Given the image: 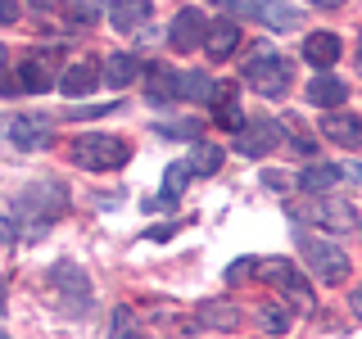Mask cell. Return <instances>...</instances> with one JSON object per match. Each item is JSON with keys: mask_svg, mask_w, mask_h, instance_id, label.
Returning <instances> with one entry per match:
<instances>
[{"mask_svg": "<svg viewBox=\"0 0 362 339\" xmlns=\"http://www.w3.org/2000/svg\"><path fill=\"white\" fill-rule=\"evenodd\" d=\"M14 208H18V218L28 222V231L41 235V226H50L54 218H64L68 195H64L59 181H41V186H28V190H23V195L14 199Z\"/></svg>", "mask_w": 362, "mask_h": 339, "instance_id": "obj_1", "label": "cell"}, {"mask_svg": "<svg viewBox=\"0 0 362 339\" xmlns=\"http://www.w3.org/2000/svg\"><path fill=\"white\" fill-rule=\"evenodd\" d=\"M73 163L86 167V172H109V167H122L132 158L127 141H118V136H105V131H90V136H77L73 141Z\"/></svg>", "mask_w": 362, "mask_h": 339, "instance_id": "obj_2", "label": "cell"}, {"mask_svg": "<svg viewBox=\"0 0 362 339\" xmlns=\"http://www.w3.org/2000/svg\"><path fill=\"white\" fill-rule=\"evenodd\" d=\"M245 82L258 90V95H267V100H276V95H286L290 82H294V64L290 59H281L276 50H267V45H258V54L245 64Z\"/></svg>", "mask_w": 362, "mask_h": 339, "instance_id": "obj_3", "label": "cell"}, {"mask_svg": "<svg viewBox=\"0 0 362 339\" xmlns=\"http://www.w3.org/2000/svg\"><path fill=\"white\" fill-rule=\"evenodd\" d=\"M299 254H303V263L313 267V276L326 280V285H339V280L349 276V254L339 244L322 240V235H313V231H299Z\"/></svg>", "mask_w": 362, "mask_h": 339, "instance_id": "obj_4", "label": "cell"}, {"mask_svg": "<svg viewBox=\"0 0 362 339\" xmlns=\"http://www.w3.org/2000/svg\"><path fill=\"white\" fill-rule=\"evenodd\" d=\"M218 9H226V14H245V18H258V23H267V28H276V32H290V28H299V9L290 5V0H213Z\"/></svg>", "mask_w": 362, "mask_h": 339, "instance_id": "obj_5", "label": "cell"}, {"mask_svg": "<svg viewBox=\"0 0 362 339\" xmlns=\"http://www.w3.org/2000/svg\"><path fill=\"white\" fill-rule=\"evenodd\" d=\"M281 145V122H272V118H254V122H245L240 131H235V150L240 154H254V158H263L272 154Z\"/></svg>", "mask_w": 362, "mask_h": 339, "instance_id": "obj_6", "label": "cell"}, {"mask_svg": "<svg viewBox=\"0 0 362 339\" xmlns=\"http://www.w3.org/2000/svg\"><path fill=\"white\" fill-rule=\"evenodd\" d=\"M209 32H213V28H209V18H204L195 5H186V9H181V14L173 18V45H177L181 54H190V50H204Z\"/></svg>", "mask_w": 362, "mask_h": 339, "instance_id": "obj_7", "label": "cell"}, {"mask_svg": "<svg viewBox=\"0 0 362 339\" xmlns=\"http://www.w3.org/2000/svg\"><path fill=\"white\" fill-rule=\"evenodd\" d=\"M299 218H313L322 226H335V231H354V226H358V213L349 208L344 199H313V203L299 208Z\"/></svg>", "mask_w": 362, "mask_h": 339, "instance_id": "obj_8", "label": "cell"}, {"mask_svg": "<svg viewBox=\"0 0 362 339\" xmlns=\"http://www.w3.org/2000/svg\"><path fill=\"white\" fill-rule=\"evenodd\" d=\"M95 86H100V64H90V59L68 64L64 77H59V90H64L68 100H82V95H90Z\"/></svg>", "mask_w": 362, "mask_h": 339, "instance_id": "obj_9", "label": "cell"}, {"mask_svg": "<svg viewBox=\"0 0 362 339\" xmlns=\"http://www.w3.org/2000/svg\"><path fill=\"white\" fill-rule=\"evenodd\" d=\"M322 136L335 141V145H344V150H362V118H354V113H326Z\"/></svg>", "mask_w": 362, "mask_h": 339, "instance_id": "obj_10", "label": "cell"}, {"mask_svg": "<svg viewBox=\"0 0 362 339\" xmlns=\"http://www.w3.org/2000/svg\"><path fill=\"white\" fill-rule=\"evenodd\" d=\"M105 14H109L113 28L136 32V28H145V23H150L154 5H150V0H109V5H105Z\"/></svg>", "mask_w": 362, "mask_h": 339, "instance_id": "obj_11", "label": "cell"}, {"mask_svg": "<svg viewBox=\"0 0 362 339\" xmlns=\"http://www.w3.org/2000/svg\"><path fill=\"white\" fill-rule=\"evenodd\" d=\"M9 136H14V145H23V150H45L50 145V122L18 113V118H9Z\"/></svg>", "mask_w": 362, "mask_h": 339, "instance_id": "obj_12", "label": "cell"}, {"mask_svg": "<svg viewBox=\"0 0 362 339\" xmlns=\"http://www.w3.org/2000/svg\"><path fill=\"white\" fill-rule=\"evenodd\" d=\"M145 95H150L154 105H168V100L181 95V77L168 64H150L145 68Z\"/></svg>", "mask_w": 362, "mask_h": 339, "instance_id": "obj_13", "label": "cell"}, {"mask_svg": "<svg viewBox=\"0 0 362 339\" xmlns=\"http://www.w3.org/2000/svg\"><path fill=\"white\" fill-rule=\"evenodd\" d=\"M213 113H218L222 127L240 131L245 122H249L245 113H240V86H235V82H218V95H213Z\"/></svg>", "mask_w": 362, "mask_h": 339, "instance_id": "obj_14", "label": "cell"}, {"mask_svg": "<svg viewBox=\"0 0 362 339\" xmlns=\"http://www.w3.org/2000/svg\"><path fill=\"white\" fill-rule=\"evenodd\" d=\"M308 100L317 109H339L349 100V86L339 82V77H331V73H317L313 82H308Z\"/></svg>", "mask_w": 362, "mask_h": 339, "instance_id": "obj_15", "label": "cell"}, {"mask_svg": "<svg viewBox=\"0 0 362 339\" xmlns=\"http://www.w3.org/2000/svg\"><path fill=\"white\" fill-rule=\"evenodd\" d=\"M14 90H50V54H32V59H23L18 64V77H14Z\"/></svg>", "mask_w": 362, "mask_h": 339, "instance_id": "obj_16", "label": "cell"}, {"mask_svg": "<svg viewBox=\"0 0 362 339\" xmlns=\"http://www.w3.org/2000/svg\"><path fill=\"white\" fill-rule=\"evenodd\" d=\"M267 280H276V285L286 290V294H294V303H299V308H308V303H313L308 280H303L294 267H286V263H267Z\"/></svg>", "mask_w": 362, "mask_h": 339, "instance_id": "obj_17", "label": "cell"}, {"mask_svg": "<svg viewBox=\"0 0 362 339\" xmlns=\"http://www.w3.org/2000/svg\"><path fill=\"white\" fill-rule=\"evenodd\" d=\"M303 59L313 68H331L339 59V37L335 32H313V37L303 41Z\"/></svg>", "mask_w": 362, "mask_h": 339, "instance_id": "obj_18", "label": "cell"}, {"mask_svg": "<svg viewBox=\"0 0 362 339\" xmlns=\"http://www.w3.org/2000/svg\"><path fill=\"white\" fill-rule=\"evenodd\" d=\"M235 45H240V28H235V23H218V28L209 32V41H204V54H209V59H231Z\"/></svg>", "mask_w": 362, "mask_h": 339, "instance_id": "obj_19", "label": "cell"}, {"mask_svg": "<svg viewBox=\"0 0 362 339\" xmlns=\"http://www.w3.org/2000/svg\"><path fill=\"white\" fill-rule=\"evenodd\" d=\"M141 73H145V68H141V59H136V54H127V50L109 54V64H105V77H109V86H132Z\"/></svg>", "mask_w": 362, "mask_h": 339, "instance_id": "obj_20", "label": "cell"}, {"mask_svg": "<svg viewBox=\"0 0 362 339\" xmlns=\"http://www.w3.org/2000/svg\"><path fill=\"white\" fill-rule=\"evenodd\" d=\"M290 303H263V308H258V326H263L267 335H286L290 331Z\"/></svg>", "mask_w": 362, "mask_h": 339, "instance_id": "obj_21", "label": "cell"}, {"mask_svg": "<svg viewBox=\"0 0 362 339\" xmlns=\"http://www.w3.org/2000/svg\"><path fill=\"white\" fill-rule=\"evenodd\" d=\"M186 163H190V172H195V177H213L222 167V150H218V145H195Z\"/></svg>", "mask_w": 362, "mask_h": 339, "instance_id": "obj_22", "label": "cell"}, {"mask_svg": "<svg viewBox=\"0 0 362 339\" xmlns=\"http://www.w3.org/2000/svg\"><path fill=\"white\" fill-rule=\"evenodd\" d=\"M339 181V167H331V163H313L308 172L299 177V190H331Z\"/></svg>", "mask_w": 362, "mask_h": 339, "instance_id": "obj_23", "label": "cell"}, {"mask_svg": "<svg viewBox=\"0 0 362 339\" xmlns=\"http://www.w3.org/2000/svg\"><path fill=\"white\" fill-rule=\"evenodd\" d=\"M190 177H195V172H190V163H173V167H168V172H163V190H158V195H163V199H181V190H186V181Z\"/></svg>", "mask_w": 362, "mask_h": 339, "instance_id": "obj_24", "label": "cell"}, {"mask_svg": "<svg viewBox=\"0 0 362 339\" xmlns=\"http://www.w3.org/2000/svg\"><path fill=\"white\" fill-rule=\"evenodd\" d=\"M181 95H186V100H209V105H213L218 90H213L209 73H186V77H181Z\"/></svg>", "mask_w": 362, "mask_h": 339, "instance_id": "obj_25", "label": "cell"}, {"mask_svg": "<svg viewBox=\"0 0 362 339\" xmlns=\"http://www.w3.org/2000/svg\"><path fill=\"white\" fill-rule=\"evenodd\" d=\"M204 326H222V331H235V326H240V312L235 308H226V303H218V308H213V303H204Z\"/></svg>", "mask_w": 362, "mask_h": 339, "instance_id": "obj_26", "label": "cell"}, {"mask_svg": "<svg viewBox=\"0 0 362 339\" xmlns=\"http://www.w3.org/2000/svg\"><path fill=\"white\" fill-rule=\"evenodd\" d=\"M113 339H136V316H132V308H118V312H113Z\"/></svg>", "mask_w": 362, "mask_h": 339, "instance_id": "obj_27", "label": "cell"}, {"mask_svg": "<svg viewBox=\"0 0 362 339\" xmlns=\"http://www.w3.org/2000/svg\"><path fill=\"white\" fill-rule=\"evenodd\" d=\"M9 23H18V5L14 0H0V28H9Z\"/></svg>", "mask_w": 362, "mask_h": 339, "instance_id": "obj_28", "label": "cell"}, {"mask_svg": "<svg viewBox=\"0 0 362 339\" xmlns=\"http://www.w3.org/2000/svg\"><path fill=\"white\" fill-rule=\"evenodd\" d=\"M32 9H37V14H50V9H59V0H32Z\"/></svg>", "mask_w": 362, "mask_h": 339, "instance_id": "obj_29", "label": "cell"}, {"mask_svg": "<svg viewBox=\"0 0 362 339\" xmlns=\"http://www.w3.org/2000/svg\"><path fill=\"white\" fill-rule=\"evenodd\" d=\"M349 303H354V312L362 316V290H354V299H349Z\"/></svg>", "mask_w": 362, "mask_h": 339, "instance_id": "obj_30", "label": "cell"}, {"mask_svg": "<svg viewBox=\"0 0 362 339\" xmlns=\"http://www.w3.org/2000/svg\"><path fill=\"white\" fill-rule=\"evenodd\" d=\"M0 244H9V222L0 218Z\"/></svg>", "mask_w": 362, "mask_h": 339, "instance_id": "obj_31", "label": "cell"}, {"mask_svg": "<svg viewBox=\"0 0 362 339\" xmlns=\"http://www.w3.org/2000/svg\"><path fill=\"white\" fill-rule=\"evenodd\" d=\"M313 5H322V9H335V5H344V0H313Z\"/></svg>", "mask_w": 362, "mask_h": 339, "instance_id": "obj_32", "label": "cell"}, {"mask_svg": "<svg viewBox=\"0 0 362 339\" xmlns=\"http://www.w3.org/2000/svg\"><path fill=\"white\" fill-rule=\"evenodd\" d=\"M0 312H5V290H0Z\"/></svg>", "mask_w": 362, "mask_h": 339, "instance_id": "obj_33", "label": "cell"}, {"mask_svg": "<svg viewBox=\"0 0 362 339\" xmlns=\"http://www.w3.org/2000/svg\"><path fill=\"white\" fill-rule=\"evenodd\" d=\"M0 68H5V45H0Z\"/></svg>", "mask_w": 362, "mask_h": 339, "instance_id": "obj_34", "label": "cell"}, {"mask_svg": "<svg viewBox=\"0 0 362 339\" xmlns=\"http://www.w3.org/2000/svg\"><path fill=\"white\" fill-rule=\"evenodd\" d=\"M358 68H362V54H358Z\"/></svg>", "mask_w": 362, "mask_h": 339, "instance_id": "obj_35", "label": "cell"}, {"mask_svg": "<svg viewBox=\"0 0 362 339\" xmlns=\"http://www.w3.org/2000/svg\"><path fill=\"white\" fill-rule=\"evenodd\" d=\"M0 339H5V335H0Z\"/></svg>", "mask_w": 362, "mask_h": 339, "instance_id": "obj_36", "label": "cell"}]
</instances>
